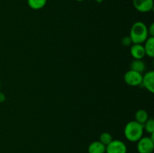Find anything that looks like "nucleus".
Returning <instances> with one entry per match:
<instances>
[{
    "instance_id": "nucleus-1",
    "label": "nucleus",
    "mask_w": 154,
    "mask_h": 153,
    "mask_svg": "<svg viewBox=\"0 0 154 153\" xmlns=\"http://www.w3.org/2000/svg\"><path fill=\"white\" fill-rule=\"evenodd\" d=\"M129 37L132 44H143L149 37L147 26L141 21L135 22L132 26Z\"/></svg>"
},
{
    "instance_id": "nucleus-2",
    "label": "nucleus",
    "mask_w": 154,
    "mask_h": 153,
    "mask_svg": "<svg viewBox=\"0 0 154 153\" xmlns=\"http://www.w3.org/2000/svg\"><path fill=\"white\" fill-rule=\"evenodd\" d=\"M143 124L136 121L129 122L124 128V135L126 139L131 142H138L144 134Z\"/></svg>"
},
{
    "instance_id": "nucleus-3",
    "label": "nucleus",
    "mask_w": 154,
    "mask_h": 153,
    "mask_svg": "<svg viewBox=\"0 0 154 153\" xmlns=\"http://www.w3.org/2000/svg\"><path fill=\"white\" fill-rule=\"evenodd\" d=\"M154 133L150 136L141 137L138 141L137 148L139 153H152L154 148Z\"/></svg>"
},
{
    "instance_id": "nucleus-4",
    "label": "nucleus",
    "mask_w": 154,
    "mask_h": 153,
    "mask_svg": "<svg viewBox=\"0 0 154 153\" xmlns=\"http://www.w3.org/2000/svg\"><path fill=\"white\" fill-rule=\"evenodd\" d=\"M142 77V74L132 70H128L124 74L125 82L131 86H138L141 85Z\"/></svg>"
},
{
    "instance_id": "nucleus-5",
    "label": "nucleus",
    "mask_w": 154,
    "mask_h": 153,
    "mask_svg": "<svg viewBox=\"0 0 154 153\" xmlns=\"http://www.w3.org/2000/svg\"><path fill=\"white\" fill-rule=\"evenodd\" d=\"M106 153H126L127 147L126 144L119 140H113L108 145L106 146Z\"/></svg>"
},
{
    "instance_id": "nucleus-6",
    "label": "nucleus",
    "mask_w": 154,
    "mask_h": 153,
    "mask_svg": "<svg viewBox=\"0 0 154 153\" xmlns=\"http://www.w3.org/2000/svg\"><path fill=\"white\" fill-rule=\"evenodd\" d=\"M133 5L141 13H147L153 8V0H133Z\"/></svg>"
},
{
    "instance_id": "nucleus-7",
    "label": "nucleus",
    "mask_w": 154,
    "mask_h": 153,
    "mask_svg": "<svg viewBox=\"0 0 154 153\" xmlns=\"http://www.w3.org/2000/svg\"><path fill=\"white\" fill-rule=\"evenodd\" d=\"M141 84L143 86L148 90L150 92H154V72L153 70L147 71L144 75H143Z\"/></svg>"
},
{
    "instance_id": "nucleus-8",
    "label": "nucleus",
    "mask_w": 154,
    "mask_h": 153,
    "mask_svg": "<svg viewBox=\"0 0 154 153\" xmlns=\"http://www.w3.org/2000/svg\"><path fill=\"white\" fill-rule=\"evenodd\" d=\"M130 53L135 59H142L146 56L142 44H133L131 46Z\"/></svg>"
},
{
    "instance_id": "nucleus-9",
    "label": "nucleus",
    "mask_w": 154,
    "mask_h": 153,
    "mask_svg": "<svg viewBox=\"0 0 154 153\" xmlns=\"http://www.w3.org/2000/svg\"><path fill=\"white\" fill-rule=\"evenodd\" d=\"M106 146L100 141L92 142L88 146V153H105Z\"/></svg>"
},
{
    "instance_id": "nucleus-10",
    "label": "nucleus",
    "mask_w": 154,
    "mask_h": 153,
    "mask_svg": "<svg viewBox=\"0 0 154 153\" xmlns=\"http://www.w3.org/2000/svg\"><path fill=\"white\" fill-rule=\"evenodd\" d=\"M144 43V45L143 46L145 51V55L153 58L154 56V37L149 36Z\"/></svg>"
},
{
    "instance_id": "nucleus-11",
    "label": "nucleus",
    "mask_w": 154,
    "mask_h": 153,
    "mask_svg": "<svg viewBox=\"0 0 154 153\" xmlns=\"http://www.w3.org/2000/svg\"><path fill=\"white\" fill-rule=\"evenodd\" d=\"M130 70H135L138 73H144L146 70V64L141 59H134L130 63Z\"/></svg>"
},
{
    "instance_id": "nucleus-12",
    "label": "nucleus",
    "mask_w": 154,
    "mask_h": 153,
    "mask_svg": "<svg viewBox=\"0 0 154 153\" xmlns=\"http://www.w3.org/2000/svg\"><path fill=\"white\" fill-rule=\"evenodd\" d=\"M48 0H27V3L30 8L33 10H40L47 4Z\"/></svg>"
},
{
    "instance_id": "nucleus-13",
    "label": "nucleus",
    "mask_w": 154,
    "mask_h": 153,
    "mask_svg": "<svg viewBox=\"0 0 154 153\" xmlns=\"http://www.w3.org/2000/svg\"><path fill=\"white\" fill-rule=\"evenodd\" d=\"M135 118L137 122L140 123L141 124H144L148 119V113L144 110H138L135 115Z\"/></svg>"
},
{
    "instance_id": "nucleus-14",
    "label": "nucleus",
    "mask_w": 154,
    "mask_h": 153,
    "mask_svg": "<svg viewBox=\"0 0 154 153\" xmlns=\"http://www.w3.org/2000/svg\"><path fill=\"white\" fill-rule=\"evenodd\" d=\"M112 140V136H111V134L108 133V132H104V133H102V134L100 135V136H99V141H100L102 144H104L105 146H106L107 145H108Z\"/></svg>"
},
{
    "instance_id": "nucleus-15",
    "label": "nucleus",
    "mask_w": 154,
    "mask_h": 153,
    "mask_svg": "<svg viewBox=\"0 0 154 153\" xmlns=\"http://www.w3.org/2000/svg\"><path fill=\"white\" fill-rule=\"evenodd\" d=\"M144 130H145L147 133L153 134L154 133V121L153 118H148L145 123L143 124Z\"/></svg>"
},
{
    "instance_id": "nucleus-16",
    "label": "nucleus",
    "mask_w": 154,
    "mask_h": 153,
    "mask_svg": "<svg viewBox=\"0 0 154 153\" xmlns=\"http://www.w3.org/2000/svg\"><path fill=\"white\" fill-rule=\"evenodd\" d=\"M121 43L123 46H129L132 44V41L129 36H125V37L123 38V39H122Z\"/></svg>"
},
{
    "instance_id": "nucleus-17",
    "label": "nucleus",
    "mask_w": 154,
    "mask_h": 153,
    "mask_svg": "<svg viewBox=\"0 0 154 153\" xmlns=\"http://www.w3.org/2000/svg\"><path fill=\"white\" fill-rule=\"evenodd\" d=\"M147 31H148V35H150V37H154V24L151 23V25L150 26L149 28H147Z\"/></svg>"
},
{
    "instance_id": "nucleus-18",
    "label": "nucleus",
    "mask_w": 154,
    "mask_h": 153,
    "mask_svg": "<svg viewBox=\"0 0 154 153\" xmlns=\"http://www.w3.org/2000/svg\"><path fill=\"white\" fill-rule=\"evenodd\" d=\"M5 100V95L4 93L0 92V103H3Z\"/></svg>"
},
{
    "instance_id": "nucleus-19",
    "label": "nucleus",
    "mask_w": 154,
    "mask_h": 153,
    "mask_svg": "<svg viewBox=\"0 0 154 153\" xmlns=\"http://www.w3.org/2000/svg\"><path fill=\"white\" fill-rule=\"evenodd\" d=\"M95 1L97 2H99V3H101V2H103L104 0H95Z\"/></svg>"
},
{
    "instance_id": "nucleus-20",
    "label": "nucleus",
    "mask_w": 154,
    "mask_h": 153,
    "mask_svg": "<svg viewBox=\"0 0 154 153\" xmlns=\"http://www.w3.org/2000/svg\"><path fill=\"white\" fill-rule=\"evenodd\" d=\"M76 1H78V2H83V1H84V0H76Z\"/></svg>"
},
{
    "instance_id": "nucleus-21",
    "label": "nucleus",
    "mask_w": 154,
    "mask_h": 153,
    "mask_svg": "<svg viewBox=\"0 0 154 153\" xmlns=\"http://www.w3.org/2000/svg\"><path fill=\"white\" fill-rule=\"evenodd\" d=\"M0 88H1V82H0Z\"/></svg>"
}]
</instances>
